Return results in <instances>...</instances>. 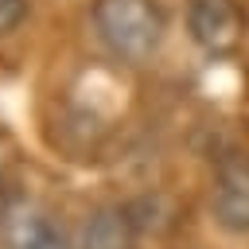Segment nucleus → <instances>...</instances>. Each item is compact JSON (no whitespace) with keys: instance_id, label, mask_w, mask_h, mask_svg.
I'll return each mask as SVG.
<instances>
[{"instance_id":"obj_4","label":"nucleus","mask_w":249,"mask_h":249,"mask_svg":"<svg viewBox=\"0 0 249 249\" xmlns=\"http://www.w3.org/2000/svg\"><path fill=\"white\" fill-rule=\"evenodd\" d=\"M0 249H74L62 226L35 202H19L4 210L0 222Z\"/></svg>"},{"instance_id":"obj_3","label":"nucleus","mask_w":249,"mask_h":249,"mask_svg":"<svg viewBox=\"0 0 249 249\" xmlns=\"http://www.w3.org/2000/svg\"><path fill=\"white\" fill-rule=\"evenodd\" d=\"M245 16L237 0H187V35L206 54H230L241 43Z\"/></svg>"},{"instance_id":"obj_2","label":"nucleus","mask_w":249,"mask_h":249,"mask_svg":"<svg viewBox=\"0 0 249 249\" xmlns=\"http://www.w3.org/2000/svg\"><path fill=\"white\" fill-rule=\"evenodd\" d=\"M210 214L226 233H249V152H226L210 179Z\"/></svg>"},{"instance_id":"obj_7","label":"nucleus","mask_w":249,"mask_h":249,"mask_svg":"<svg viewBox=\"0 0 249 249\" xmlns=\"http://www.w3.org/2000/svg\"><path fill=\"white\" fill-rule=\"evenodd\" d=\"M0 222H4V191H0Z\"/></svg>"},{"instance_id":"obj_1","label":"nucleus","mask_w":249,"mask_h":249,"mask_svg":"<svg viewBox=\"0 0 249 249\" xmlns=\"http://www.w3.org/2000/svg\"><path fill=\"white\" fill-rule=\"evenodd\" d=\"M93 35L117 62L140 66L167 39V12L160 0H93Z\"/></svg>"},{"instance_id":"obj_6","label":"nucleus","mask_w":249,"mask_h":249,"mask_svg":"<svg viewBox=\"0 0 249 249\" xmlns=\"http://www.w3.org/2000/svg\"><path fill=\"white\" fill-rule=\"evenodd\" d=\"M27 12H31V4H27V0H0V35L19 31V27H23V19H27Z\"/></svg>"},{"instance_id":"obj_5","label":"nucleus","mask_w":249,"mask_h":249,"mask_svg":"<svg viewBox=\"0 0 249 249\" xmlns=\"http://www.w3.org/2000/svg\"><path fill=\"white\" fill-rule=\"evenodd\" d=\"M74 249H136V226H132L128 210H121V206H97L86 218Z\"/></svg>"}]
</instances>
